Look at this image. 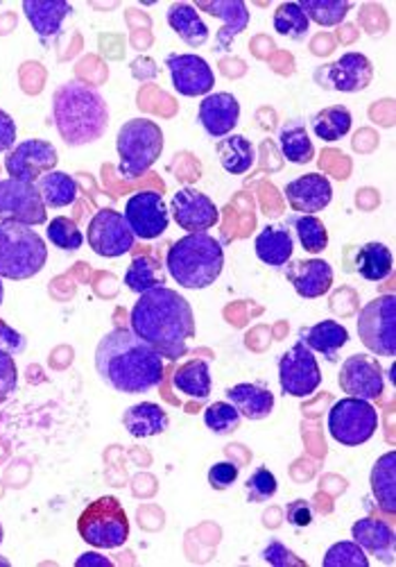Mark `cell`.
I'll use <instances>...</instances> for the list:
<instances>
[{"label": "cell", "instance_id": "cell-1", "mask_svg": "<svg viewBox=\"0 0 396 567\" xmlns=\"http://www.w3.org/2000/svg\"><path fill=\"white\" fill-rule=\"evenodd\" d=\"M129 329L163 359L179 361L188 355V343L195 338V316L182 293L156 287L141 293L131 306Z\"/></svg>", "mask_w": 396, "mask_h": 567}, {"label": "cell", "instance_id": "cell-2", "mask_svg": "<svg viewBox=\"0 0 396 567\" xmlns=\"http://www.w3.org/2000/svg\"><path fill=\"white\" fill-rule=\"evenodd\" d=\"M95 370L101 380L127 395H143L163 382V357L127 327L105 334L95 348Z\"/></svg>", "mask_w": 396, "mask_h": 567}, {"label": "cell", "instance_id": "cell-3", "mask_svg": "<svg viewBox=\"0 0 396 567\" xmlns=\"http://www.w3.org/2000/svg\"><path fill=\"white\" fill-rule=\"evenodd\" d=\"M53 123L66 146H89L105 137L109 105L93 84L69 80L53 93Z\"/></svg>", "mask_w": 396, "mask_h": 567}, {"label": "cell", "instance_id": "cell-4", "mask_svg": "<svg viewBox=\"0 0 396 567\" xmlns=\"http://www.w3.org/2000/svg\"><path fill=\"white\" fill-rule=\"evenodd\" d=\"M166 268L182 289H207L222 275L224 247L209 232L182 236L168 250Z\"/></svg>", "mask_w": 396, "mask_h": 567}, {"label": "cell", "instance_id": "cell-5", "mask_svg": "<svg viewBox=\"0 0 396 567\" xmlns=\"http://www.w3.org/2000/svg\"><path fill=\"white\" fill-rule=\"evenodd\" d=\"M48 262V245L35 228L0 220V277L25 281L37 277Z\"/></svg>", "mask_w": 396, "mask_h": 567}, {"label": "cell", "instance_id": "cell-6", "mask_svg": "<svg viewBox=\"0 0 396 567\" xmlns=\"http://www.w3.org/2000/svg\"><path fill=\"white\" fill-rule=\"evenodd\" d=\"M166 139L163 130L150 118H131L123 123L116 137L118 150V173L125 180H137L145 175L161 157Z\"/></svg>", "mask_w": 396, "mask_h": 567}, {"label": "cell", "instance_id": "cell-7", "mask_svg": "<svg viewBox=\"0 0 396 567\" xmlns=\"http://www.w3.org/2000/svg\"><path fill=\"white\" fill-rule=\"evenodd\" d=\"M80 539L93 549H120L129 541V518L114 495L93 499L78 518Z\"/></svg>", "mask_w": 396, "mask_h": 567}, {"label": "cell", "instance_id": "cell-8", "mask_svg": "<svg viewBox=\"0 0 396 567\" xmlns=\"http://www.w3.org/2000/svg\"><path fill=\"white\" fill-rule=\"evenodd\" d=\"M378 429V412L368 400L345 397L338 400L331 412H328V433L334 436L336 443L345 448H360Z\"/></svg>", "mask_w": 396, "mask_h": 567}, {"label": "cell", "instance_id": "cell-9", "mask_svg": "<svg viewBox=\"0 0 396 567\" xmlns=\"http://www.w3.org/2000/svg\"><path fill=\"white\" fill-rule=\"evenodd\" d=\"M358 336L378 357L396 355V298L385 293L374 298L358 313Z\"/></svg>", "mask_w": 396, "mask_h": 567}, {"label": "cell", "instance_id": "cell-10", "mask_svg": "<svg viewBox=\"0 0 396 567\" xmlns=\"http://www.w3.org/2000/svg\"><path fill=\"white\" fill-rule=\"evenodd\" d=\"M84 241L91 245V250L97 257L116 259L127 255V252L135 247L137 236L131 234L127 220L120 211L101 209L91 218Z\"/></svg>", "mask_w": 396, "mask_h": 567}, {"label": "cell", "instance_id": "cell-11", "mask_svg": "<svg viewBox=\"0 0 396 567\" xmlns=\"http://www.w3.org/2000/svg\"><path fill=\"white\" fill-rule=\"evenodd\" d=\"M279 384L283 395L311 397L322 384V370L302 340H296L279 359Z\"/></svg>", "mask_w": 396, "mask_h": 567}, {"label": "cell", "instance_id": "cell-12", "mask_svg": "<svg viewBox=\"0 0 396 567\" xmlns=\"http://www.w3.org/2000/svg\"><path fill=\"white\" fill-rule=\"evenodd\" d=\"M0 220L30 228L48 223V209L37 194V186L12 177L0 180Z\"/></svg>", "mask_w": 396, "mask_h": 567}, {"label": "cell", "instance_id": "cell-13", "mask_svg": "<svg viewBox=\"0 0 396 567\" xmlns=\"http://www.w3.org/2000/svg\"><path fill=\"white\" fill-rule=\"evenodd\" d=\"M125 220L137 239L154 241L166 234L171 225V211L166 200L156 192H139L125 205Z\"/></svg>", "mask_w": 396, "mask_h": 567}, {"label": "cell", "instance_id": "cell-14", "mask_svg": "<svg viewBox=\"0 0 396 567\" xmlns=\"http://www.w3.org/2000/svg\"><path fill=\"white\" fill-rule=\"evenodd\" d=\"M59 154L50 141L25 139L5 152V171L12 180L35 184L42 175L55 171Z\"/></svg>", "mask_w": 396, "mask_h": 567}, {"label": "cell", "instance_id": "cell-15", "mask_svg": "<svg viewBox=\"0 0 396 567\" xmlns=\"http://www.w3.org/2000/svg\"><path fill=\"white\" fill-rule=\"evenodd\" d=\"M374 78V67L368 55L362 53H345L331 65L319 67L315 73L317 84L334 89L340 93H358L368 89Z\"/></svg>", "mask_w": 396, "mask_h": 567}, {"label": "cell", "instance_id": "cell-16", "mask_svg": "<svg viewBox=\"0 0 396 567\" xmlns=\"http://www.w3.org/2000/svg\"><path fill=\"white\" fill-rule=\"evenodd\" d=\"M338 384L347 397L372 402L385 393V374L374 357L351 355L340 368Z\"/></svg>", "mask_w": 396, "mask_h": 567}, {"label": "cell", "instance_id": "cell-17", "mask_svg": "<svg viewBox=\"0 0 396 567\" xmlns=\"http://www.w3.org/2000/svg\"><path fill=\"white\" fill-rule=\"evenodd\" d=\"M171 216L188 234L209 232L220 220L218 205L207 194L197 192V188H190V186L179 188V192L173 196Z\"/></svg>", "mask_w": 396, "mask_h": 567}, {"label": "cell", "instance_id": "cell-18", "mask_svg": "<svg viewBox=\"0 0 396 567\" xmlns=\"http://www.w3.org/2000/svg\"><path fill=\"white\" fill-rule=\"evenodd\" d=\"M166 67L173 78V86L177 93H182L184 99H200L209 96L216 86V76L213 69L209 67V61L200 55L190 53H173L166 59Z\"/></svg>", "mask_w": 396, "mask_h": 567}, {"label": "cell", "instance_id": "cell-19", "mask_svg": "<svg viewBox=\"0 0 396 567\" xmlns=\"http://www.w3.org/2000/svg\"><path fill=\"white\" fill-rule=\"evenodd\" d=\"M283 196L290 209L304 216H315L324 211L334 200V184L322 173H308L288 182L283 186Z\"/></svg>", "mask_w": 396, "mask_h": 567}, {"label": "cell", "instance_id": "cell-20", "mask_svg": "<svg viewBox=\"0 0 396 567\" xmlns=\"http://www.w3.org/2000/svg\"><path fill=\"white\" fill-rule=\"evenodd\" d=\"M197 120L202 123V128L209 137L224 139L236 130V125L241 120V103L236 101L234 93H209V96L202 99L200 109H197Z\"/></svg>", "mask_w": 396, "mask_h": 567}, {"label": "cell", "instance_id": "cell-21", "mask_svg": "<svg viewBox=\"0 0 396 567\" xmlns=\"http://www.w3.org/2000/svg\"><path fill=\"white\" fill-rule=\"evenodd\" d=\"M195 10L218 16L224 23L218 30L216 53H229L234 39L243 35L249 25V10L243 0H205V3H197Z\"/></svg>", "mask_w": 396, "mask_h": 567}, {"label": "cell", "instance_id": "cell-22", "mask_svg": "<svg viewBox=\"0 0 396 567\" xmlns=\"http://www.w3.org/2000/svg\"><path fill=\"white\" fill-rule=\"evenodd\" d=\"M334 277V266L324 259L290 262L286 270V279L292 284L296 296H302L306 300H317L331 291Z\"/></svg>", "mask_w": 396, "mask_h": 567}, {"label": "cell", "instance_id": "cell-23", "mask_svg": "<svg viewBox=\"0 0 396 567\" xmlns=\"http://www.w3.org/2000/svg\"><path fill=\"white\" fill-rule=\"evenodd\" d=\"M353 543L362 547V552L378 558L385 565L394 563V549H396V539L394 529L378 520V518H360L351 526Z\"/></svg>", "mask_w": 396, "mask_h": 567}, {"label": "cell", "instance_id": "cell-24", "mask_svg": "<svg viewBox=\"0 0 396 567\" xmlns=\"http://www.w3.org/2000/svg\"><path fill=\"white\" fill-rule=\"evenodd\" d=\"M23 12L44 46H48L59 37L66 16L73 14V5L63 3V0H46V3L44 0H25Z\"/></svg>", "mask_w": 396, "mask_h": 567}, {"label": "cell", "instance_id": "cell-25", "mask_svg": "<svg viewBox=\"0 0 396 567\" xmlns=\"http://www.w3.org/2000/svg\"><path fill=\"white\" fill-rule=\"evenodd\" d=\"M256 257L270 266V268H283L290 264L294 255V239L288 228L283 225H268L263 228L254 241Z\"/></svg>", "mask_w": 396, "mask_h": 567}, {"label": "cell", "instance_id": "cell-26", "mask_svg": "<svg viewBox=\"0 0 396 567\" xmlns=\"http://www.w3.org/2000/svg\"><path fill=\"white\" fill-rule=\"evenodd\" d=\"M226 402L238 408L247 420H266L275 412V395L260 384H236L226 389Z\"/></svg>", "mask_w": 396, "mask_h": 567}, {"label": "cell", "instance_id": "cell-27", "mask_svg": "<svg viewBox=\"0 0 396 567\" xmlns=\"http://www.w3.org/2000/svg\"><path fill=\"white\" fill-rule=\"evenodd\" d=\"M300 340L311 352L338 361V352L349 343V332L338 321H322L308 329L300 332Z\"/></svg>", "mask_w": 396, "mask_h": 567}, {"label": "cell", "instance_id": "cell-28", "mask_svg": "<svg viewBox=\"0 0 396 567\" xmlns=\"http://www.w3.org/2000/svg\"><path fill=\"white\" fill-rule=\"evenodd\" d=\"M166 21L173 33L190 48H202L209 42V25L190 3H173L166 12Z\"/></svg>", "mask_w": 396, "mask_h": 567}, {"label": "cell", "instance_id": "cell-29", "mask_svg": "<svg viewBox=\"0 0 396 567\" xmlns=\"http://www.w3.org/2000/svg\"><path fill=\"white\" fill-rule=\"evenodd\" d=\"M171 420L168 414L163 412V406L154 402H141L129 406L123 414V427L127 429L129 436L135 438H152L168 429Z\"/></svg>", "mask_w": 396, "mask_h": 567}, {"label": "cell", "instance_id": "cell-30", "mask_svg": "<svg viewBox=\"0 0 396 567\" xmlns=\"http://www.w3.org/2000/svg\"><path fill=\"white\" fill-rule=\"evenodd\" d=\"M370 486L376 504L383 513L394 516L396 513V452H385L381 459H376Z\"/></svg>", "mask_w": 396, "mask_h": 567}, {"label": "cell", "instance_id": "cell-31", "mask_svg": "<svg viewBox=\"0 0 396 567\" xmlns=\"http://www.w3.org/2000/svg\"><path fill=\"white\" fill-rule=\"evenodd\" d=\"M37 194L42 198V202L53 209H61V207H71L78 200V182L63 171H50L46 175H42L37 182Z\"/></svg>", "mask_w": 396, "mask_h": 567}, {"label": "cell", "instance_id": "cell-32", "mask_svg": "<svg viewBox=\"0 0 396 567\" xmlns=\"http://www.w3.org/2000/svg\"><path fill=\"white\" fill-rule=\"evenodd\" d=\"M279 148L283 160L296 166L311 164L315 160V146L308 137V130L304 128L302 120H288L279 130Z\"/></svg>", "mask_w": 396, "mask_h": 567}, {"label": "cell", "instance_id": "cell-33", "mask_svg": "<svg viewBox=\"0 0 396 567\" xmlns=\"http://www.w3.org/2000/svg\"><path fill=\"white\" fill-rule=\"evenodd\" d=\"M173 386L177 393L193 400H209L211 395V368L205 359H190L177 368L173 377Z\"/></svg>", "mask_w": 396, "mask_h": 567}, {"label": "cell", "instance_id": "cell-34", "mask_svg": "<svg viewBox=\"0 0 396 567\" xmlns=\"http://www.w3.org/2000/svg\"><path fill=\"white\" fill-rule=\"evenodd\" d=\"M353 270L368 281L387 279L392 273V250L378 241L360 245L353 257Z\"/></svg>", "mask_w": 396, "mask_h": 567}, {"label": "cell", "instance_id": "cell-35", "mask_svg": "<svg viewBox=\"0 0 396 567\" xmlns=\"http://www.w3.org/2000/svg\"><path fill=\"white\" fill-rule=\"evenodd\" d=\"M218 160L222 164V169L229 173V175H245L252 166H254V160H256V152H254V146L247 137L243 135H229L224 137L218 148Z\"/></svg>", "mask_w": 396, "mask_h": 567}, {"label": "cell", "instance_id": "cell-36", "mask_svg": "<svg viewBox=\"0 0 396 567\" xmlns=\"http://www.w3.org/2000/svg\"><path fill=\"white\" fill-rule=\"evenodd\" d=\"M311 128L317 139H322L326 143H336L351 132L353 116L345 105H331L326 109H319L313 116Z\"/></svg>", "mask_w": 396, "mask_h": 567}, {"label": "cell", "instance_id": "cell-37", "mask_svg": "<svg viewBox=\"0 0 396 567\" xmlns=\"http://www.w3.org/2000/svg\"><path fill=\"white\" fill-rule=\"evenodd\" d=\"M125 287L135 293H145L156 287H166V275H163V266L159 259L150 255H139L131 259L127 273H125Z\"/></svg>", "mask_w": 396, "mask_h": 567}, {"label": "cell", "instance_id": "cell-38", "mask_svg": "<svg viewBox=\"0 0 396 567\" xmlns=\"http://www.w3.org/2000/svg\"><path fill=\"white\" fill-rule=\"evenodd\" d=\"M272 23H275L277 35L288 37L292 42H302L308 35V27H311V21L304 14V10L300 8V3H281L275 10Z\"/></svg>", "mask_w": 396, "mask_h": 567}, {"label": "cell", "instance_id": "cell-39", "mask_svg": "<svg viewBox=\"0 0 396 567\" xmlns=\"http://www.w3.org/2000/svg\"><path fill=\"white\" fill-rule=\"evenodd\" d=\"M288 225H292L294 236L300 239L302 247L308 255H319L328 245V232L326 225L315 216H294L288 220Z\"/></svg>", "mask_w": 396, "mask_h": 567}, {"label": "cell", "instance_id": "cell-40", "mask_svg": "<svg viewBox=\"0 0 396 567\" xmlns=\"http://www.w3.org/2000/svg\"><path fill=\"white\" fill-rule=\"evenodd\" d=\"M300 8L308 16V21H315L322 27L340 25L353 10V5L345 3V0H302Z\"/></svg>", "mask_w": 396, "mask_h": 567}, {"label": "cell", "instance_id": "cell-41", "mask_svg": "<svg viewBox=\"0 0 396 567\" xmlns=\"http://www.w3.org/2000/svg\"><path fill=\"white\" fill-rule=\"evenodd\" d=\"M46 236L55 247L63 252H78L84 245V234L80 232V228L73 223V220L66 216H57L48 220Z\"/></svg>", "mask_w": 396, "mask_h": 567}, {"label": "cell", "instance_id": "cell-42", "mask_svg": "<svg viewBox=\"0 0 396 567\" xmlns=\"http://www.w3.org/2000/svg\"><path fill=\"white\" fill-rule=\"evenodd\" d=\"M241 420H243V416L231 402H213L207 406V412H205L207 429L218 436L234 433L241 427Z\"/></svg>", "mask_w": 396, "mask_h": 567}, {"label": "cell", "instance_id": "cell-43", "mask_svg": "<svg viewBox=\"0 0 396 567\" xmlns=\"http://www.w3.org/2000/svg\"><path fill=\"white\" fill-rule=\"evenodd\" d=\"M322 565L331 567V565H338V567H370V558L368 554L362 552V547L353 541H340L336 545L328 547V552L324 554L322 558Z\"/></svg>", "mask_w": 396, "mask_h": 567}, {"label": "cell", "instance_id": "cell-44", "mask_svg": "<svg viewBox=\"0 0 396 567\" xmlns=\"http://www.w3.org/2000/svg\"><path fill=\"white\" fill-rule=\"evenodd\" d=\"M277 490H279V482L272 475V470L266 465H258L249 475V479L245 482V495H247V501H252V504L272 499L277 495Z\"/></svg>", "mask_w": 396, "mask_h": 567}, {"label": "cell", "instance_id": "cell-45", "mask_svg": "<svg viewBox=\"0 0 396 567\" xmlns=\"http://www.w3.org/2000/svg\"><path fill=\"white\" fill-rule=\"evenodd\" d=\"M19 386V368L12 355L0 350V404H5Z\"/></svg>", "mask_w": 396, "mask_h": 567}, {"label": "cell", "instance_id": "cell-46", "mask_svg": "<svg viewBox=\"0 0 396 567\" xmlns=\"http://www.w3.org/2000/svg\"><path fill=\"white\" fill-rule=\"evenodd\" d=\"M241 467L231 461H218L209 470V484L213 490H229L238 482Z\"/></svg>", "mask_w": 396, "mask_h": 567}, {"label": "cell", "instance_id": "cell-47", "mask_svg": "<svg viewBox=\"0 0 396 567\" xmlns=\"http://www.w3.org/2000/svg\"><path fill=\"white\" fill-rule=\"evenodd\" d=\"M263 560L275 567H306V563L300 556H294L281 541H270L266 545V549H263Z\"/></svg>", "mask_w": 396, "mask_h": 567}, {"label": "cell", "instance_id": "cell-48", "mask_svg": "<svg viewBox=\"0 0 396 567\" xmlns=\"http://www.w3.org/2000/svg\"><path fill=\"white\" fill-rule=\"evenodd\" d=\"M25 348H27L25 336L14 327H10L5 321H0V350L16 357V355H23Z\"/></svg>", "mask_w": 396, "mask_h": 567}, {"label": "cell", "instance_id": "cell-49", "mask_svg": "<svg viewBox=\"0 0 396 567\" xmlns=\"http://www.w3.org/2000/svg\"><path fill=\"white\" fill-rule=\"evenodd\" d=\"M315 518V511H313V504L306 501V499H294L290 501L286 507V520L292 524V526H308Z\"/></svg>", "mask_w": 396, "mask_h": 567}, {"label": "cell", "instance_id": "cell-50", "mask_svg": "<svg viewBox=\"0 0 396 567\" xmlns=\"http://www.w3.org/2000/svg\"><path fill=\"white\" fill-rule=\"evenodd\" d=\"M16 146V123L14 118L0 109V152H10Z\"/></svg>", "mask_w": 396, "mask_h": 567}, {"label": "cell", "instance_id": "cell-51", "mask_svg": "<svg viewBox=\"0 0 396 567\" xmlns=\"http://www.w3.org/2000/svg\"><path fill=\"white\" fill-rule=\"evenodd\" d=\"M80 567L82 565H101V567H114V560L112 558H107V556H103V554H97V552H86V554H82L78 560H75Z\"/></svg>", "mask_w": 396, "mask_h": 567}, {"label": "cell", "instance_id": "cell-52", "mask_svg": "<svg viewBox=\"0 0 396 567\" xmlns=\"http://www.w3.org/2000/svg\"><path fill=\"white\" fill-rule=\"evenodd\" d=\"M5 298V287H3V277H0V304H3Z\"/></svg>", "mask_w": 396, "mask_h": 567}, {"label": "cell", "instance_id": "cell-53", "mask_svg": "<svg viewBox=\"0 0 396 567\" xmlns=\"http://www.w3.org/2000/svg\"><path fill=\"white\" fill-rule=\"evenodd\" d=\"M3 539H5V529H3V524H0V545H3Z\"/></svg>", "mask_w": 396, "mask_h": 567}]
</instances>
